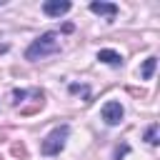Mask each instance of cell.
<instances>
[{"instance_id":"6da1fadb","label":"cell","mask_w":160,"mask_h":160,"mask_svg":"<svg viewBox=\"0 0 160 160\" xmlns=\"http://www.w3.org/2000/svg\"><path fill=\"white\" fill-rule=\"evenodd\" d=\"M58 48H60L58 35H55V32H45V35H40L38 40H32V42L28 45L25 58H28V60H40V58H45V55L58 52Z\"/></svg>"},{"instance_id":"7a4b0ae2","label":"cell","mask_w":160,"mask_h":160,"mask_svg":"<svg viewBox=\"0 0 160 160\" xmlns=\"http://www.w3.org/2000/svg\"><path fill=\"white\" fill-rule=\"evenodd\" d=\"M68 135H70V128H68V125H58V128H55V130L42 140V145H40L42 155H58V152L65 148Z\"/></svg>"},{"instance_id":"3957f363","label":"cell","mask_w":160,"mask_h":160,"mask_svg":"<svg viewBox=\"0 0 160 160\" xmlns=\"http://www.w3.org/2000/svg\"><path fill=\"white\" fill-rule=\"evenodd\" d=\"M122 105L118 102V100H108L105 105H102V120L108 122V125H118L120 120H122Z\"/></svg>"},{"instance_id":"277c9868","label":"cell","mask_w":160,"mask_h":160,"mask_svg":"<svg viewBox=\"0 0 160 160\" xmlns=\"http://www.w3.org/2000/svg\"><path fill=\"white\" fill-rule=\"evenodd\" d=\"M70 8H72V5H70L68 0H48V2L42 5V12H45L48 18H60V15H65Z\"/></svg>"},{"instance_id":"5b68a950","label":"cell","mask_w":160,"mask_h":160,"mask_svg":"<svg viewBox=\"0 0 160 160\" xmlns=\"http://www.w3.org/2000/svg\"><path fill=\"white\" fill-rule=\"evenodd\" d=\"M90 10L95 12V15H105V18H115L118 15V5L115 2H90Z\"/></svg>"},{"instance_id":"8992f818","label":"cell","mask_w":160,"mask_h":160,"mask_svg":"<svg viewBox=\"0 0 160 160\" xmlns=\"http://www.w3.org/2000/svg\"><path fill=\"white\" fill-rule=\"evenodd\" d=\"M98 60L100 62H108V65H122V55L115 52V50H100L98 52Z\"/></svg>"},{"instance_id":"52a82bcc","label":"cell","mask_w":160,"mask_h":160,"mask_svg":"<svg viewBox=\"0 0 160 160\" xmlns=\"http://www.w3.org/2000/svg\"><path fill=\"white\" fill-rule=\"evenodd\" d=\"M155 65H158V58H155V55L148 58V60L142 62V68H140V78H142V80H150L152 72H155Z\"/></svg>"},{"instance_id":"ba28073f","label":"cell","mask_w":160,"mask_h":160,"mask_svg":"<svg viewBox=\"0 0 160 160\" xmlns=\"http://www.w3.org/2000/svg\"><path fill=\"white\" fill-rule=\"evenodd\" d=\"M158 130H160V128H158V122H152V125L145 130V140H148L150 145H158Z\"/></svg>"}]
</instances>
